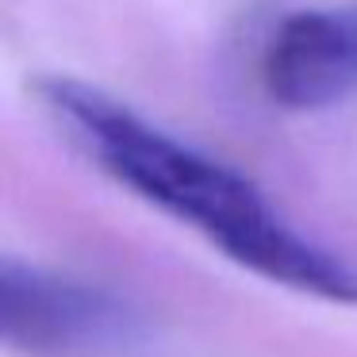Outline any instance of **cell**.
Listing matches in <instances>:
<instances>
[{"label":"cell","mask_w":357,"mask_h":357,"mask_svg":"<svg viewBox=\"0 0 357 357\" xmlns=\"http://www.w3.org/2000/svg\"><path fill=\"white\" fill-rule=\"evenodd\" d=\"M4 342L31 354L85 349L127 334L131 315L112 292L4 257L0 269Z\"/></svg>","instance_id":"2"},{"label":"cell","mask_w":357,"mask_h":357,"mask_svg":"<svg viewBox=\"0 0 357 357\" xmlns=\"http://www.w3.org/2000/svg\"><path fill=\"white\" fill-rule=\"evenodd\" d=\"M39 100L112 181L192 227L234 265L269 284L357 307L354 265L303 238L238 169L165 135L85 81L47 77L39 81Z\"/></svg>","instance_id":"1"},{"label":"cell","mask_w":357,"mask_h":357,"mask_svg":"<svg viewBox=\"0 0 357 357\" xmlns=\"http://www.w3.org/2000/svg\"><path fill=\"white\" fill-rule=\"evenodd\" d=\"M261 85L280 108L315 112L357 93V12L307 8L273 27Z\"/></svg>","instance_id":"3"}]
</instances>
